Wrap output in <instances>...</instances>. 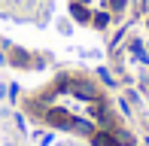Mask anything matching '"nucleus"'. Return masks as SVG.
I'll use <instances>...</instances> for the list:
<instances>
[{
  "label": "nucleus",
  "mask_w": 149,
  "mask_h": 146,
  "mask_svg": "<svg viewBox=\"0 0 149 146\" xmlns=\"http://www.w3.org/2000/svg\"><path fill=\"white\" fill-rule=\"evenodd\" d=\"M146 131H149V122H146Z\"/></svg>",
  "instance_id": "6ab92c4d"
},
{
  "label": "nucleus",
  "mask_w": 149,
  "mask_h": 146,
  "mask_svg": "<svg viewBox=\"0 0 149 146\" xmlns=\"http://www.w3.org/2000/svg\"><path fill=\"white\" fill-rule=\"evenodd\" d=\"M73 3H82V6H91V0H73Z\"/></svg>",
  "instance_id": "dca6fc26"
},
{
  "label": "nucleus",
  "mask_w": 149,
  "mask_h": 146,
  "mask_svg": "<svg viewBox=\"0 0 149 146\" xmlns=\"http://www.w3.org/2000/svg\"><path fill=\"white\" fill-rule=\"evenodd\" d=\"M110 22H113V12H110V9H97V12H91V28L107 31V28H110Z\"/></svg>",
  "instance_id": "20e7f679"
},
{
  "label": "nucleus",
  "mask_w": 149,
  "mask_h": 146,
  "mask_svg": "<svg viewBox=\"0 0 149 146\" xmlns=\"http://www.w3.org/2000/svg\"><path fill=\"white\" fill-rule=\"evenodd\" d=\"M70 15H73V22H79V24H91V9L82 6V3H70Z\"/></svg>",
  "instance_id": "7ed1b4c3"
},
{
  "label": "nucleus",
  "mask_w": 149,
  "mask_h": 146,
  "mask_svg": "<svg viewBox=\"0 0 149 146\" xmlns=\"http://www.w3.org/2000/svg\"><path fill=\"white\" fill-rule=\"evenodd\" d=\"M107 3V9L113 12V15H122V12L128 9V0H104Z\"/></svg>",
  "instance_id": "1a4fd4ad"
},
{
  "label": "nucleus",
  "mask_w": 149,
  "mask_h": 146,
  "mask_svg": "<svg viewBox=\"0 0 149 146\" xmlns=\"http://www.w3.org/2000/svg\"><path fill=\"white\" fill-rule=\"evenodd\" d=\"M125 97H128L131 104H143V101H140V91H134V88H128V91H125Z\"/></svg>",
  "instance_id": "9b49d317"
},
{
  "label": "nucleus",
  "mask_w": 149,
  "mask_h": 146,
  "mask_svg": "<svg viewBox=\"0 0 149 146\" xmlns=\"http://www.w3.org/2000/svg\"><path fill=\"white\" fill-rule=\"evenodd\" d=\"M116 107H119V113H122V116H131V104H128V101H119Z\"/></svg>",
  "instance_id": "ddd939ff"
},
{
  "label": "nucleus",
  "mask_w": 149,
  "mask_h": 146,
  "mask_svg": "<svg viewBox=\"0 0 149 146\" xmlns=\"http://www.w3.org/2000/svg\"><path fill=\"white\" fill-rule=\"evenodd\" d=\"M91 146H119L113 131H94L91 134Z\"/></svg>",
  "instance_id": "39448f33"
},
{
  "label": "nucleus",
  "mask_w": 149,
  "mask_h": 146,
  "mask_svg": "<svg viewBox=\"0 0 149 146\" xmlns=\"http://www.w3.org/2000/svg\"><path fill=\"white\" fill-rule=\"evenodd\" d=\"M6 61H9V58H6V55H3V52H0V64H6Z\"/></svg>",
  "instance_id": "f3484780"
},
{
  "label": "nucleus",
  "mask_w": 149,
  "mask_h": 146,
  "mask_svg": "<svg viewBox=\"0 0 149 146\" xmlns=\"http://www.w3.org/2000/svg\"><path fill=\"white\" fill-rule=\"evenodd\" d=\"M73 113L70 110H61V107H49L46 110V122L49 125H58V128H64V131H73Z\"/></svg>",
  "instance_id": "f03ea898"
},
{
  "label": "nucleus",
  "mask_w": 149,
  "mask_h": 146,
  "mask_svg": "<svg viewBox=\"0 0 149 146\" xmlns=\"http://www.w3.org/2000/svg\"><path fill=\"white\" fill-rule=\"evenodd\" d=\"M6 91H9V88H6V85L0 82V101H3V97H6Z\"/></svg>",
  "instance_id": "2eb2a0df"
},
{
  "label": "nucleus",
  "mask_w": 149,
  "mask_h": 146,
  "mask_svg": "<svg viewBox=\"0 0 149 146\" xmlns=\"http://www.w3.org/2000/svg\"><path fill=\"white\" fill-rule=\"evenodd\" d=\"M116 140H119V146H134V137L128 134V131H119V134H116Z\"/></svg>",
  "instance_id": "9d476101"
},
{
  "label": "nucleus",
  "mask_w": 149,
  "mask_h": 146,
  "mask_svg": "<svg viewBox=\"0 0 149 146\" xmlns=\"http://www.w3.org/2000/svg\"><path fill=\"white\" fill-rule=\"evenodd\" d=\"M146 28H149V18H146Z\"/></svg>",
  "instance_id": "a211bd4d"
},
{
  "label": "nucleus",
  "mask_w": 149,
  "mask_h": 146,
  "mask_svg": "<svg viewBox=\"0 0 149 146\" xmlns=\"http://www.w3.org/2000/svg\"><path fill=\"white\" fill-rule=\"evenodd\" d=\"M61 88H64L67 95H73L76 101H82V104H97V101H104V97L97 95V85L88 82V79H70V76H61Z\"/></svg>",
  "instance_id": "f257e3e1"
},
{
  "label": "nucleus",
  "mask_w": 149,
  "mask_h": 146,
  "mask_svg": "<svg viewBox=\"0 0 149 146\" xmlns=\"http://www.w3.org/2000/svg\"><path fill=\"white\" fill-rule=\"evenodd\" d=\"M73 131H79V134H88V137H91L94 131H97V125H91L88 119H79V116H76V119H73Z\"/></svg>",
  "instance_id": "423d86ee"
},
{
  "label": "nucleus",
  "mask_w": 149,
  "mask_h": 146,
  "mask_svg": "<svg viewBox=\"0 0 149 146\" xmlns=\"http://www.w3.org/2000/svg\"><path fill=\"white\" fill-rule=\"evenodd\" d=\"M9 61L15 64V67H28V64H40V61H33V58H31V55H28L24 49H15V55H12Z\"/></svg>",
  "instance_id": "0eeeda50"
},
{
  "label": "nucleus",
  "mask_w": 149,
  "mask_h": 146,
  "mask_svg": "<svg viewBox=\"0 0 149 146\" xmlns=\"http://www.w3.org/2000/svg\"><path fill=\"white\" fill-rule=\"evenodd\" d=\"M97 76H100V82H104L107 88H116V76H113L110 67H97Z\"/></svg>",
  "instance_id": "6e6552de"
},
{
  "label": "nucleus",
  "mask_w": 149,
  "mask_h": 146,
  "mask_svg": "<svg viewBox=\"0 0 149 146\" xmlns=\"http://www.w3.org/2000/svg\"><path fill=\"white\" fill-rule=\"evenodd\" d=\"M15 128H18V131H24V128H28V119H24L22 113H15Z\"/></svg>",
  "instance_id": "f8f14e48"
},
{
  "label": "nucleus",
  "mask_w": 149,
  "mask_h": 146,
  "mask_svg": "<svg viewBox=\"0 0 149 146\" xmlns=\"http://www.w3.org/2000/svg\"><path fill=\"white\" fill-rule=\"evenodd\" d=\"M52 140H55L52 134H40V137H37V143H40V146H52Z\"/></svg>",
  "instance_id": "4468645a"
}]
</instances>
